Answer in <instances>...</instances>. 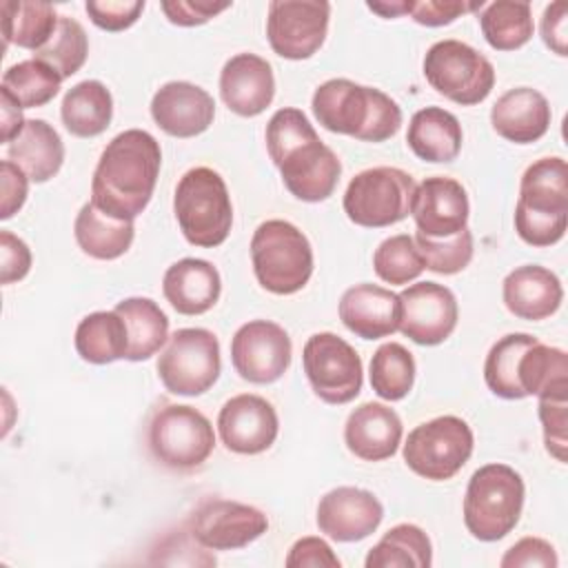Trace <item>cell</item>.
Returning a JSON list of instances; mask_svg holds the SVG:
<instances>
[{
	"mask_svg": "<svg viewBox=\"0 0 568 568\" xmlns=\"http://www.w3.org/2000/svg\"><path fill=\"white\" fill-rule=\"evenodd\" d=\"M162 166L160 142L142 129L118 133L102 151L91 180V202L115 220L133 222L151 202Z\"/></svg>",
	"mask_w": 568,
	"mask_h": 568,
	"instance_id": "cell-1",
	"label": "cell"
},
{
	"mask_svg": "<svg viewBox=\"0 0 568 568\" xmlns=\"http://www.w3.org/2000/svg\"><path fill=\"white\" fill-rule=\"evenodd\" d=\"M266 151L293 197L324 202L333 195L342 175V162L320 140L311 120L300 109L284 106L271 115Z\"/></svg>",
	"mask_w": 568,
	"mask_h": 568,
	"instance_id": "cell-2",
	"label": "cell"
},
{
	"mask_svg": "<svg viewBox=\"0 0 568 568\" xmlns=\"http://www.w3.org/2000/svg\"><path fill=\"white\" fill-rule=\"evenodd\" d=\"M311 109L326 131L373 144L393 138L402 126V109L390 95L346 78L322 82Z\"/></svg>",
	"mask_w": 568,
	"mask_h": 568,
	"instance_id": "cell-3",
	"label": "cell"
},
{
	"mask_svg": "<svg viewBox=\"0 0 568 568\" xmlns=\"http://www.w3.org/2000/svg\"><path fill=\"white\" fill-rule=\"evenodd\" d=\"M568 226V164L564 158L532 162L519 180L515 231L530 246H552Z\"/></svg>",
	"mask_w": 568,
	"mask_h": 568,
	"instance_id": "cell-4",
	"label": "cell"
},
{
	"mask_svg": "<svg viewBox=\"0 0 568 568\" xmlns=\"http://www.w3.org/2000/svg\"><path fill=\"white\" fill-rule=\"evenodd\" d=\"M526 486L521 475L506 464L477 468L464 495V526L479 541L504 539L521 517Z\"/></svg>",
	"mask_w": 568,
	"mask_h": 568,
	"instance_id": "cell-5",
	"label": "cell"
},
{
	"mask_svg": "<svg viewBox=\"0 0 568 568\" xmlns=\"http://www.w3.org/2000/svg\"><path fill=\"white\" fill-rule=\"evenodd\" d=\"M173 213L193 246H220L233 226V204L224 178L209 166L189 169L173 193Z\"/></svg>",
	"mask_w": 568,
	"mask_h": 568,
	"instance_id": "cell-6",
	"label": "cell"
},
{
	"mask_svg": "<svg viewBox=\"0 0 568 568\" xmlns=\"http://www.w3.org/2000/svg\"><path fill=\"white\" fill-rule=\"evenodd\" d=\"M251 262L255 280L273 295H293L313 275L311 242L286 220H266L253 231Z\"/></svg>",
	"mask_w": 568,
	"mask_h": 568,
	"instance_id": "cell-7",
	"label": "cell"
},
{
	"mask_svg": "<svg viewBox=\"0 0 568 568\" xmlns=\"http://www.w3.org/2000/svg\"><path fill=\"white\" fill-rule=\"evenodd\" d=\"M415 180L397 166H373L359 171L344 191L346 217L364 229H384L408 217Z\"/></svg>",
	"mask_w": 568,
	"mask_h": 568,
	"instance_id": "cell-8",
	"label": "cell"
},
{
	"mask_svg": "<svg viewBox=\"0 0 568 568\" xmlns=\"http://www.w3.org/2000/svg\"><path fill=\"white\" fill-rule=\"evenodd\" d=\"M428 84L459 106L484 102L495 87V67L475 47L462 40H439L424 55Z\"/></svg>",
	"mask_w": 568,
	"mask_h": 568,
	"instance_id": "cell-9",
	"label": "cell"
},
{
	"mask_svg": "<svg viewBox=\"0 0 568 568\" xmlns=\"http://www.w3.org/2000/svg\"><path fill=\"white\" fill-rule=\"evenodd\" d=\"M475 448L470 426L457 415H442L415 426L404 444L406 466L430 481L455 477Z\"/></svg>",
	"mask_w": 568,
	"mask_h": 568,
	"instance_id": "cell-10",
	"label": "cell"
},
{
	"mask_svg": "<svg viewBox=\"0 0 568 568\" xmlns=\"http://www.w3.org/2000/svg\"><path fill=\"white\" fill-rule=\"evenodd\" d=\"M149 448L162 466L193 470L202 466L215 448L213 424L193 406L166 404L151 417Z\"/></svg>",
	"mask_w": 568,
	"mask_h": 568,
	"instance_id": "cell-11",
	"label": "cell"
},
{
	"mask_svg": "<svg viewBox=\"0 0 568 568\" xmlns=\"http://www.w3.org/2000/svg\"><path fill=\"white\" fill-rule=\"evenodd\" d=\"M220 342L209 328H178L158 357V377L173 395L195 397L220 377Z\"/></svg>",
	"mask_w": 568,
	"mask_h": 568,
	"instance_id": "cell-12",
	"label": "cell"
},
{
	"mask_svg": "<svg viewBox=\"0 0 568 568\" xmlns=\"http://www.w3.org/2000/svg\"><path fill=\"white\" fill-rule=\"evenodd\" d=\"M302 364L313 393L326 404L353 402L364 384L362 359L357 351L335 333H315L306 339Z\"/></svg>",
	"mask_w": 568,
	"mask_h": 568,
	"instance_id": "cell-13",
	"label": "cell"
},
{
	"mask_svg": "<svg viewBox=\"0 0 568 568\" xmlns=\"http://www.w3.org/2000/svg\"><path fill=\"white\" fill-rule=\"evenodd\" d=\"M331 4L322 0H273L268 2L266 38L284 60H306L326 40Z\"/></svg>",
	"mask_w": 568,
	"mask_h": 568,
	"instance_id": "cell-14",
	"label": "cell"
},
{
	"mask_svg": "<svg viewBox=\"0 0 568 568\" xmlns=\"http://www.w3.org/2000/svg\"><path fill=\"white\" fill-rule=\"evenodd\" d=\"M293 344L288 333L271 320L242 324L231 339L235 373L251 384H273L291 366Z\"/></svg>",
	"mask_w": 568,
	"mask_h": 568,
	"instance_id": "cell-15",
	"label": "cell"
},
{
	"mask_svg": "<svg viewBox=\"0 0 568 568\" xmlns=\"http://www.w3.org/2000/svg\"><path fill=\"white\" fill-rule=\"evenodd\" d=\"M268 530V517L248 504L233 499H206L191 519L189 535L209 550H237Z\"/></svg>",
	"mask_w": 568,
	"mask_h": 568,
	"instance_id": "cell-16",
	"label": "cell"
},
{
	"mask_svg": "<svg viewBox=\"0 0 568 568\" xmlns=\"http://www.w3.org/2000/svg\"><path fill=\"white\" fill-rule=\"evenodd\" d=\"M399 331L419 346L446 342L459 320L455 293L437 282H417L399 293Z\"/></svg>",
	"mask_w": 568,
	"mask_h": 568,
	"instance_id": "cell-17",
	"label": "cell"
},
{
	"mask_svg": "<svg viewBox=\"0 0 568 568\" xmlns=\"http://www.w3.org/2000/svg\"><path fill=\"white\" fill-rule=\"evenodd\" d=\"M217 433L226 450L237 455H260L275 444L280 419L268 399L242 393L226 399L220 408Z\"/></svg>",
	"mask_w": 568,
	"mask_h": 568,
	"instance_id": "cell-18",
	"label": "cell"
},
{
	"mask_svg": "<svg viewBox=\"0 0 568 568\" xmlns=\"http://www.w3.org/2000/svg\"><path fill=\"white\" fill-rule=\"evenodd\" d=\"M384 519L382 501L364 488L337 486L317 504V528L339 544L362 541L373 535Z\"/></svg>",
	"mask_w": 568,
	"mask_h": 568,
	"instance_id": "cell-19",
	"label": "cell"
},
{
	"mask_svg": "<svg viewBox=\"0 0 568 568\" xmlns=\"http://www.w3.org/2000/svg\"><path fill=\"white\" fill-rule=\"evenodd\" d=\"M468 193L455 178L433 175L415 186L410 215L417 233L442 240L459 233L468 224Z\"/></svg>",
	"mask_w": 568,
	"mask_h": 568,
	"instance_id": "cell-20",
	"label": "cell"
},
{
	"mask_svg": "<svg viewBox=\"0 0 568 568\" xmlns=\"http://www.w3.org/2000/svg\"><path fill=\"white\" fill-rule=\"evenodd\" d=\"M151 118L166 135L195 138L213 124L215 102L202 87L173 80L153 93Z\"/></svg>",
	"mask_w": 568,
	"mask_h": 568,
	"instance_id": "cell-21",
	"label": "cell"
},
{
	"mask_svg": "<svg viewBox=\"0 0 568 568\" xmlns=\"http://www.w3.org/2000/svg\"><path fill=\"white\" fill-rule=\"evenodd\" d=\"M220 95L229 111L255 118L275 98L273 67L257 53H235L220 71Z\"/></svg>",
	"mask_w": 568,
	"mask_h": 568,
	"instance_id": "cell-22",
	"label": "cell"
},
{
	"mask_svg": "<svg viewBox=\"0 0 568 568\" xmlns=\"http://www.w3.org/2000/svg\"><path fill=\"white\" fill-rule=\"evenodd\" d=\"M342 324L362 339H382L399 328V295L377 284H355L344 291L337 306Z\"/></svg>",
	"mask_w": 568,
	"mask_h": 568,
	"instance_id": "cell-23",
	"label": "cell"
},
{
	"mask_svg": "<svg viewBox=\"0 0 568 568\" xmlns=\"http://www.w3.org/2000/svg\"><path fill=\"white\" fill-rule=\"evenodd\" d=\"M404 426L399 415L379 402H364L344 424L346 448L364 462H382L397 453Z\"/></svg>",
	"mask_w": 568,
	"mask_h": 568,
	"instance_id": "cell-24",
	"label": "cell"
},
{
	"mask_svg": "<svg viewBox=\"0 0 568 568\" xmlns=\"http://www.w3.org/2000/svg\"><path fill=\"white\" fill-rule=\"evenodd\" d=\"M501 297L504 306L515 317L539 322L559 311L564 302V286L550 268L539 264H524L504 277Z\"/></svg>",
	"mask_w": 568,
	"mask_h": 568,
	"instance_id": "cell-25",
	"label": "cell"
},
{
	"mask_svg": "<svg viewBox=\"0 0 568 568\" xmlns=\"http://www.w3.org/2000/svg\"><path fill=\"white\" fill-rule=\"evenodd\" d=\"M550 104L546 95L530 87L508 89L490 109V124L497 135L515 144H530L550 129Z\"/></svg>",
	"mask_w": 568,
	"mask_h": 568,
	"instance_id": "cell-26",
	"label": "cell"
},
{
	"mask_svg": "<svg viewBox=\"0 0 568 568\" xmlns=\"http://www.w3.org/2000/svg\"><path fill=\"white\" fill-rule=\"evenodd\" d=\"M166 302L182 315H202L215 306L222 293L217 268L200 257L173 262L162 277Z\"/></svg>",
	"mask_w": 568,
	"mask_h": 568,
	"instance_id": "cell-27",
	"label": "cell"
},
{
	"mask_svg": "<svg viewBox=\"0 0 568 568\" xmlns=\"http://www.w3.org/2000/svg\"><path fill=\"white\" fill-rule=\"evenodd\" d=\"M462 142L459 120L442 106L419 109L408 122L406 144L424 162H453L462 151Z\"/></svg>",
	"mask_w": 568,
	"mask_h": 568,
	"instance_id": "cell-28",
	"label": "cell"
},
{
	"mask_svg": "<svg viewBox=\"0 0 568 568\" xmlns=\"http://www.w3.org/2000/svg\"><path fill=\"white\" fill-rule=\"evenodd\" d=\"M7 155L16 162L31 182L51 180L64 162V144L60 133L40 118L24 122V129L13 142L7 144Z\"/></svg>",
	"mask_w": 568,
	"mask_h": 568,
	"instance_id": "cell-29",
	"label": "cell"
},
{
	"mask_svg": "<svg viewBox=\"0 0 568 568\" xmlns=\"http://www.w3.org/2000/svg\"><path fill=\"white\" fill-rule=\"evenodd\" d=\"M73 235L82 253L93 260H118L122 257L135 237V226L129 220H115L102 213L93 202H87L75 215Z\"/></svg>",
	"mask_w": 568,
	"mask_h": 568,
	"instance_id": "cell-30",
	"label": "cell"
},
{
	"mask_svg": "<svg viewBox=\"0 0 568 568\" xmlns=\"http://www.w3.org/2000/svg\"><path fill=\"white\" fill-rule=\"evenodd\" d=\"M60 118L71 135L95 138L111 124L113 95L100 80H82L64 93Z\"/></svg>",
	"mask_w": 568,
	"mask_h": 568,
	"instance_id": "cell-31",
	"label": "cell"
},
{
	"mask_svg": "<svg viewBox=\"0 0 568 568\" xmlns=\"http://www.w3.org/2000/svg\"><path fill=\"white\" fill-rule=\"evenodd\" d=\"M73 342L78 355L89 364H111L115 359H126V322L115 308L89 313L80 320Z\"/></svg>",
	"mask_w": 568,
	"mask_h": 568,
	"instance_id": "cell-32",
	"label": "cell"
},
{
	"mask_svg": "<svg viewBox=\"0 0 568 568\" xmlns=\"http://www.w3.org/2000/svg\"><path fill=\"white\" fill-rule=\"evenodd\" d=\"M115 311L122 315L129 331L126 359H149L166 344L169 317L151 297H126L115 304Z\"/></svg>",
	"mask_w": 568,
	"mask_h": 568,
	"instance_id": "cell-33",
	"label": "cell"
},
{
	"mask_svg": "<svg viewBox=\"0 0 568 568\" xmlns=\"http://www.w3.org/2000/svg\"><path fill=\"white\" fill-rule=\"evenodd\" d=\"M0 16L4 44H16L33 53L51 40L60 20L53 4L24 0H4L0 4Z\"/></svg>",
	"mask_w": 568,
	"mask_h": 568,
	"instance_id": "cell-34",
	"label": "cell"
},
{
	"mask_svg": "<svg viewBox=\"0 0 568 568\" xmlns=\"http://www.w3.org/2000/svg\"><path fill=\"white\" fill-rule=\"evenodd\" d=\"M433 564V544L415 524H397L368 550L366 568H428Z\"/></svg>",
	"mask_w": 568,
	"mask_h": 568,
	"instance_id": "cell-35",
	"label": "cell"
},
{
	"mask_svg": "<svg viewBox=\"0 0 568 568\" xmlns=\"http://www.w3.org/2000/svg\"><path fill=\"white\" fill-rule=\"evenodd\" d=\"M479 27L486 42L495 51L521 49L535 31L532 11L528 2L497 0L481 7Z\"/></svg>",
	"mask_w": 568,
	"mask_h": 568,
	"instance_id": "cell-36",
	"label": "cell"
},
{
	"mask_svg": "<svg viewBox=\"0 0 568 568\" xmlns=\"http://www.w3.org/2000/svg\"><path fill=\"white\" fill-rule=\"evenodd\" d=\"M368 379L375 395L386 402L404 399L415 384V359L413 353L399 342L382 344L368 366Z\"/></svg>",
	"mask_w": 568,
	"mask_h": 568,
	"instance_id": "cell-37",
	"label": "cell"
},
{
	"mask_svg": "<svg viewBox=\"0 0 568 568\" xmlns=\"http://www.w3.org/2000/svg\"><path fill=\"white\" fill-rule=\"evenodd\" d=\"M62 84V75L38 58L22 60L2 73V89H7L22 109H38L49 104Z\"/></svg>",
	"mask_w": 568,
	"mask_h": 568,
	"instance_id": "cell-38",
	"label": "cell"
},
{
	"mask_svg": "<svg viewBox=\"0 0 568 568\" xmlns=\"http://www.w3.org/2000/svg\"><path fill=\"white\" fill-rule=\"evenodd\" d=\"M87 55H89L87 31L78 20L69 16H60L51 40L40 51L33 53V58L51 64L62 75V80L78 73L84 67Z\"/></svg>",
	"mask_w": 568,
	"mask_h": 568,
	"instance_id": "cell-39",
	"label": "cell"
},
{
	"mask_svg": "<svg viewBox=\"0 0 568 568\" xmlns=\"http://www.w3.org/2000/svg\"><path fill=\"white\" fill-rule=\"evenodd\" d=\"M375 275L393 286H404L422 275L426 268L413 235L397 233L386 237L373 253Z\"/></svg>",
	"mask_w": 568,
	"mask_h": 568,
	"instance_id": "cell-40",
	"label": "cell"
},
{
	"mask_svg": "<svg viewBox=\"0 0 568 568\" xmlns=\"http://www.w3.org/2000/svg\"><path fill=\"white\" fill-rule=\"evenodd\" d=\"M417 251L426 264L428 271L439 275H455L464 271L473 260V233L470 229H462L459 233L442 240L426 237L422 233H415Z\"/></svg>",
	"mask_w": 568,
	"mask_h": 568,
	"instance_id": "cell-41",
	"label": "cell"
},
{
	"mask_svg": "<svg viewBox=\"0 0 568 568\" xmlns=\"http://www.w3.org/2000/svg\"><path fill=\"white\" fill-rule=\"evenodd\" d=\"M539 422L544 428V446L550 457L566 462L568 450V388H555L537 395Z\"/></svg>",
	"mask_w": 568,
	"mask_h": 568,
	"instance_id": "cell-42",
	"label": "cell"
},
{
	"mask_svg": "<svg viewBox=\"0 0 568 568\" xmlns=\"http://www.w3.org/2000/svg\"><path fill=\"white\" fill-rule=\"evenodd\" d=\"M91 22L104 31H124L133 27L144 11L142 0L124 2V0H102V2H87L84 4Z\"/></svg>",
	"mask_w": 568,
	"mask_h": 568,
	"instance_id": "cell-43",
	"label": "cell"
},
{
	"mask_svg": "<svg viewBox=\"0 0 568 568\" xmlns=\"http://www.w3.org/2000/svg\"><path fill=\"white\" fill-rule=\"evenodd\" d=\"M559 559L550 541L541 537H524L515 541L501 557V568H557Z\"/></svg>",
	"mask_w": 568,
	"mask_h": 568,
	"instance_id": "cell-44",
	"label": "cell"
},
{
	"mask_svg": "<svg viewBox=\"0 0 568 568\" xmlns=\"http://www.w3.org/2000/svg\"><path fill=\"white\" fill-rule=\"evenodd\" d=\"M31 248L27 242L11 231L2 229L0 231V282L2 284H13L27 277L31 271Z\"/></svg>",
	"mask_w": 568,
	"mask_h": 568,
	"instance_id": "cell-45",
	"label": "cell"
},
{
	"mask_svg": "<svg viewBox=\"0 0 568 568\" xmlns=\"http://www.w3.org/2000/svg\"><path fill=\"white\" fill-rule=\"evenodd\" d=\"M484 2H459V0H422L413 2L410 18L424 27H444L455 22L459 16L481 9Z\"/></svg>",
	"mask_w": 568,
	"mask_h": 568,
	"instance_id": "cell-46",
	"label": "cell"
},
{
	"mask_svg": "<svg viewBox=\"0 0 568 568\" xmlns=\"http://www.w3.org/2000/svg\"><path fill=\"white\" fill-rule=\"evenodd\" d=\"M284 564L288 568H339L342 561L333 548L322 537H302L297 539Z\"/></svg>",
	"mask_w": 568,
	"mask_h": 568,
	"instance_id": "cell-47",
	"label": "cell"
},
{
	"mask_svg": "<svg viewBox=\"0 0 568 568\" xmlns=\"http://www.w3.org/2000/svg\"><path fill=\"white\" fill-rule=\"evenodd\" d=\"M166 20L178 27H197L226 11L231 2H204V0H173L160 4Z\"/></svg>",
	"mask_w": 568,
	"mask_h": 568,
	"instance_id": "cell-48",
	"label": "cell"
},
{
	"mask_svg": "<svg viewBox=\"0 0 568 568\" xmlns=\"http://www.w3.org/2000/svg\"><path fill=\"white\" fill-rule=\"evenodd\" d=\"M0 182H2V204L0 217H13L27 202L29 195V175L11 160H2L0 164Z\"/></svg>",
	"mask_w": 568,
	"mask_h": 568,
	"instance_id": "cell-49",
	"label": "cell"
},
{
	"mask_svg": "<svg viewBox=\"0 0 568 568\" xmlns=\"http://www.w3.org/2000/svg\"><path fill=\"white\" fill-rule=\"evenodd\" d=\"M568 4L564 0L550 2L541 16V40L559 58L568 55Z\"/></svg>",
	"mask_w": 568,
	"mask_h": 568,
	"instance_id": "cell-50",
	"label": "cell"
},
{
	"mask_svg": "<svg viewBox=\"0 0 568 568\" xmlns=\"http://www.w3.org/2000/svg\"><path fill=\"white\" fill-rule=\"evenodd\" d=\"M0 109H2V142L9 144L24 129L27 120L22 118L20 102L2 87H0Z\"/></svg>",
	"mask_w": 568,
	"mask_h": 568,
	"instance_id": "cell-51",
	"label": "cell"
},
{
	"mask_svg": "<svg viewBox=\"0 0 568 568\" xmlns=\"http://www.w3.org/2000/svg\"><path fill=\"white\" fill-rule=\"evenodd\" d=\"M366 7L375 13H379L382 18H399L410 13L413 2L408 0H390V2H366Z\"/></svg>",
	"mask_w": 568,
	"mask_h": 568,
	"instance_id": "cell-52",
	"label": "cell"
}]
</instances>
